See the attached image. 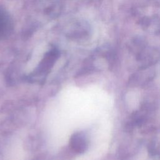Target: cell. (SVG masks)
Wrapping results in <instances>:
<instances>
[{
  "mask_svg": "<svg viewBox=\"0 0 160 160\" xmlns=\"http://www.w3.org/2000/svg\"><path fill=\"white\" fill-rule=\"evenodd\" d=\"M72 148L78 152H82L86 148V142L84 138L80 133L74 134L71 140Z\"/></svg>",
  "mask_w": 160,
  "mask_h": 160,
  "instance_id": "1",
  "label": "cell"
}]
</instances>
